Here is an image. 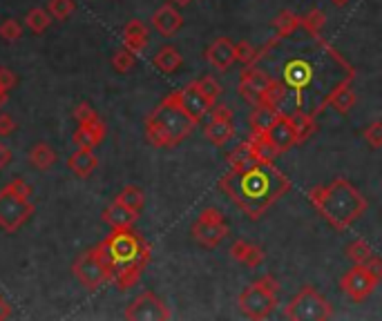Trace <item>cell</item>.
I'll use <instances>...</instances> for the list:
<instances>
[{
    "label": "cell",
    "instance_id": "cell-41",
    "mask_svg": "<svg viewBox=\"0 0 382 321\" xmlns=\"http://www.w3.org/2000/svg\"><path fill=\"white\" fill-rule=\"evenodd\" d=\"M197 83V88H199V92L206 96V99L215 105L217 103V99H219V94H221V85L212 79V76H204V79H199V81H195Z\"/></svg>",
    "mask_w": 382,
    "mask_h": 321
},
{
    "label": "cell",
    "instance_id": "cell-5",
    "mask_svg": "<svg viewBox=\"0 0 382 321\" xmlns=\"http://www.w3.org/2000/svg\"><path fill=\"white\" fill-rule=\"evenodd\" d=\"M36 206L31 203V188L25 179H12L0 190V230L16 234L34 217Z\"/></svg>",
    "mask_w": 382,
    "mask_h": 321
},
{
    "label": "cell",
    "instance_id": "cell-39",
    "mask_svg": "<svg viewBox=\"0 0 382 321\" xmlns=\"http://www.w3.org/2000/svg\"><path fill=\"white\" fill-rule=\"evenodd\" d=\"M20 36H23V25L16 18H7L0 23V38L5 42H16Z\"/></svg>",
    "mask_w": 382,
    "mask_h": 321
},
{
    "label": "cell",
    "instance_id": "cell-35",
    "mask_svg": "<svg viewBox=\"0 0 382 321\" xmlns=\"http://www.w3.org/2000/svg\"><path fill=\"white\" fill-rule=\"evenodd\" d=\"M235 60L241 63L244 67H253L257 65V60H262L260 49H255L248 40H241L235 45Z\"/></svg>",
    "mask_w": 382,
    "mask_h": 321
},
{
    "label": "cell",
    "instance_id": "cell-30",
    "mask_svg": "<svg viewBox=\"0 0 382 321\" xmlns=\"http://www.w3.org/2000/svg\"><path fill=\"white\" fill-rule=\"evenodd\" d=\"M250 141V147H253V154L257 158H264V160H275L280 154L275 152V147L271 145V141L266 138V134L264 132H250L248 136Z\"/></svg>",
    "mask_w": 382,
    "mask_h": 321
},
{
    "label": "cell",
    "instance_id": "cell-51",
    "mask_svg": "<svg viewBox=\"0 0 382 321\" xmlns=\"http://www.w3.org/2000/svg\"><path fill=\"white\" fill-rule=\"evenodd\" d=\"M173 3H177L179 7H186V5H190L193 0H173Z\"/></svg>",
    "mask_w": 382,
    "mask_h": 321
},
{
    "label": "cell",
    "instance_id": "cell-20",
    "mask_svg": "<svg viewBox=\"0 0 382 321\" xmlns=\"http://www.w3.org/2000/svg\"><path fill=\"white\" fill-rule=\"evenodd\" d=\"M139 214H134L130 208H125L119 199H114L108 208L103 210V221L108 223L112 230H121V228H132Z\"/></svg>",
    "mask_w": 382,
    "mask_h": 321
},
{
    "label": "cell",
    "instance_id": "cell-29",
    "mask_svg": "<svg viewBox=\"0 0 382 321\" xmlns=\"http://www.w3.org/2000/svg\"><path fill=\"white\" fill-rule=\"evenodd\" d=\"M27 158H29V163L34 165L36 170H40V172H45V170H49L51 165L56 163V152L51 149L47 143H36L34 147L29 149V154H27Z\"/></svg>",
    "mask_w": 382,
    "mask_h": 321
},
{
    "label": "cell",
    "instance_id": "cell-11",
    "mask_svg": "<svg viewBox=\"0 0 382 321\" xmlns=\"http://www.w3.org/2000/svg\"><path fill=\"white\" fill-rule=\"evenodd\" d=\"M170 310L152 290H145L125 308L127 321H168Z\"/></svg>",
    "mask_w": 382,
    "mask_h": 321
},
{
    "label": "cell",
    "instance_id": "cell-19",
    "mask_svg": "<svg viewBox=\"0 0 382 321\" xmlns=\"http://www.w3.org/2000/svg\"><path fill=\"white\" fill-rule=\"evenodd\" d=\"M184 25V16L177 12V9L173 5H161L157 9V12L152 14V27L159 31L161 36L170 38L175 36L179 29H182Z\"/></svg>",
    "mask_w": 382,
    "mask_h": 321
},
{
    "label": "cell",
    "instance_id": "cell-44",
    "mask_svg": "<svg viewBox=\"0 0 382 321\" xmlns=\"http://www.w3.org/2000/svg\"><path fill=\"white\" fill-rule=\"evenodd\" d=\"M16 132V121L12 114H0V136H9Z\"/></svg>",
    "mask_w": 382,
    "mask_h": 321
},
{
    "label": "cell",
    "instance_id": "cell-13",
    "mask_svg": "<svg viewBox=\"0 0 382 321\" xmlns=\"http://www.w3.org/2000/svg\"><path fill=\"white\" fill-rule=\"evenodd\" d=\"M264 134H266V138L271 141V145L275 147V152H278V154L289 152L291 147L297 145L293 119L289 114H284V112L275 114V119L271 121V125L266 127V132H264Z\"/></svg>",
    "mask_w": 382,
    "mask_h": 321
},
{
    "label": "cell",
    "instance_id": "cell-37",
    "mask_svg": "<svg viewBox=\"0 0 382 321\" xmlns=\"http://www.w3.org/2000/svg\"><path fill=\"white\" fill-rule=\"evenodd\" d=\"M136 54H132L130 49H119V51H114V56H112V67L119 72V74H127L134 65H136Z\"/></svg>",
    "mask_w": 382,
    "mask_h": 321
},
{
    "label": "cell",
    "instance_id": "cell-50",
    "mask_svg": "<svg viewBox=\"0 0 382 321\" xmlns=\"http://www.w3.org/2000/svg\"><path fill=\"white\" fill-rule=\"evenodd\" d=\"M331 3H333L335 7H344V5L351 3V0H331Z\"/></svg>",
    "mask_w": 382,
    "mask_h": 321
},
{
    "label": "cell",
    "instance_id": "cell-8",
    "mask_svg": "<svg viewBox=\"0 0 382 321\" xmlns=\"http://www.w3.org/2000/svg\"><path fill=\"white\" fill-rule=\"evenodd\" d=\"M190 234H193V239L201 245V248H217V245L224 241L228 234H230V228L224 219V214H221L219 208H206L199 212L197 221L193 223V228H190Z\"/></svg>",
    "mask_w": 382,
    "mask_h": 321
},
{
    "label": "cell",
    "instance_id": "cell-4",
    "mask_svg": "<svg viewBox=\"0 0 382 321\" xmlns=\"http://www.w3.org/2000/svg\"><path fill=\"white\" fill-rule=\"evenodd\" d=\"M195 123L179 105L177 94L170 92L145 119V138L152 147H177L193 134Z\"/></svg>",
    "mask_w": 382,
    "mask_h": 321
},
{
    "label": "cell",
    "instance_id": "cell-2",
    "mask_svg": "<svg viewBox=\"0 0 382 321\" xmlns=\"http://www.w3.org/2000/svg\"><path fill=\"white\" fill-rule=\"evenodd\" d=\"M94 248H97L99 259L110 270L112 281L121 293L130 290L141 281L152 256L150 243L132 228L112 230V234H108Z\"/></svg>",
    "mask_w": 382,
    "mask_h": 321
},
{
    "label": "cell",
    "instance_id": "cell-46",
    "mask_svg": "<svg viewBox=\"0 0 382 321\" xmlns=\"http://www.w3.org/2000/svg\"><path fill=\"white\" fill-rule=\"evenodd\" d=\"M12 163V149H9L3 141H0V172Z\"/></svg>",
    "mask_w": 382,
    "mask_h": 321
},
{
    "label": "cell",
    "instance_id": "cell-32",
    "mask_svg": "<svg viewBox=\"0 0 382 321\" xmlns=\"http://www.w3.org/2000/svg\"><path fill=\"white\" fill-rule=\"evenodd\" d=\"M49 23H51V14L45 12V9H40V7H34L25 16V25H27V29L31 31V34H42V31H47Z\"/></svg>",
    "mask_w": 382,
    "mask_h": 321
},
{
    "label": "cell",
    "instance_id": "cell-25",
    "mask_svg": "<svg viewBox=\"0 0 382 321\" xmlns=\"http://www.w3.org/2000/svg\"><path fill=\"white\" fill-rule=\"evenodd\" d=\"M152 65L161 72V74H175L179 67L184 65V56L182 51L173 45H164L159 49L154 56H152Z\"/></svg>",
    "mask_w": 382,
    "mask_h": 321
},
{
    "label": "cell",
    "instance_id": "cell-14",
    "mask_svg": "<svg viewBox=\"0 0 382 321\" xmlns=\"http://www.w3.org/2000/svg\"><path fill=\"white\" fill-rule=\"evenodd\" d=\"M175 94H177L179 105L184 107V112H186L195 123H201V121H204V116L210 114V110H212V103L206 99L204 94L199 92V88H197V83H195V81H193V83H188L186 88L177 90Z\"/></svg>",
    "mask_w": 382,
    "mask_h": 321
},
{
    "label": "cell",
    "instance_id": "cell-7",
    "mask_svg": "<svg viewBox=\"0 0 382 321\" xmlns=\"http://www.w3.org/2000/svg\"><path fill=\"white\" fill-rule=\"evenodd\" d=\"M284 317L293 321H324L333 317V308L317 293V288L304 286L284 308Z\"/></svg>",
    "mask_w": 382,
    "mask_h": 321
},
{
    "label": "cell",
    "instance_id": "cell-9",
    "mask_svg": "<svg viewBox=\"0 0 382 321\" xmlns=\"http://www.w3.org/2000/svg\"><path fill=\"white\" fill-rule=\"evenodd\" d=\"M72 270H74V277H77V279L92 293L112 281V274H110L108 268L103 265V261L99 259L97 248L81 252L77 256V261H74Z\"/></svg>",
    "mask_w": 382,
    "mask_h": 321
},
{
    "label": "cell",
    "instance_id": "cell-49",
    "mask_svg": "<svg viewBox=\"0 0 382 321\" xmlns=\"http://www.w3.org/2000/svg\"><path fill=\"white\" fill-rule=\"evenodd\" d=\"M7 99H9V90L0 85V107H3V105L7 103Z\"/></svg>",
    "mask_w": 382,
    "mask_h": 321
},
{
    "label": "cell",
    "instance_id": "cell-21",
    "mask_svg": "<svg viewBox=\"0 0 382 321\" xmlns=\"http://www.w3.org/2000/svg\"><path fill=\"white\" fill-rule=\"evenodd\" d=\"M105 134H108V127H105V123L101 119L92 121V123H85V125H79V130L74 132L72 136V143L79 145V147H97Z\"/></svg>",
    "mask_w": 382,
    "mask_h": 321
},
{
    "label": "cell",
    "instance_id": "cell-17",
    "mask_svg": "<svg viewBox=\"0 0 382 321\" xmlns=\"http://www.w3.org/2000/svg\"><path fill=\"white\" fill-rule=\"evenodd\" d=\"M313 67L304 58H293L284 65V83L289 90H295L297 94V107H302V90L311 83Z\"/></svg>",
    "mask_w": 382,
    "mask_h": 321
},
{
    "label": "cell",
    "instance_id": "cell-24",
    "mask_svg": "<svg viewBox=\"0 0 382 321\" xmlns=\"http://www.w3.org/2000/svg\"><path fill=\"white\" fill-rule=\"evenodd\" d=\"M67 167L79 179H88L90 174H94V170L99 167V158L92 152V147H79L77 152L67 158Z\"/></svg>",
    "mask_w": 382,
    "mask_h": 321
},
{
    "label": "cell",
    "instance_id": "cell-47",
    "mask_svg": "<svg viewBox=\"0 0 382 321\" xmlns=\"http://www.w3.org/2000/svg\"><path fill=\"white\" fill-rule=\"evenodd\" d=\"M367 268H369V270L371 272H374L376 277H378V279L382 281V259H380V256H371V259L367 261Z\"/></svg>",
    "mask_w": 382,
    "mask_h": 321
},
{
    "label": "cell",
    "instance_id": "cell-15",
    "mask_svg": "<svg viewBox=\"0 0 382 321\" xmlns=\"http://www.w3.org/2000/svg\"><path fill=\"white\" fill-rule=\"evenodd\" d=\"M351 81H353V74H349V76L340 83V85H335V88L328 92L326 96H324V101L317 105V110L313 112L315 116L320 114V112H324V107L326 105H331V107H335V110L340 112V114H349L353 110V105H356V92H353V88H351Z\"/></svg>",
    "mask_w": 382,
    "mask_h": 321
},
{
    "label": "cell",
    "instance_id": "cell-43",
    "mask_svg": "<svg viewBox=\"0 0 382 321\" xmlns=\"http://www.w3.org/2000/svg\"><path fill=\"white\" fill-rule=\"evenodd\" d=\"M74 119H77L79 125H85V123H92V121H97L99 119V114L97 110L90 105V103H79L77 107H74Z\"/></svg>",
    "mask_w": 382,
    "mask_h": 321
},
{
    "label": "cell",
    "instance_id": "cell-27",
    "mask_svg": "<svg viewBox=\"0 0 382 321\" xmlns=\"http://www.w3.org/2000/svg\"><path fill=\"white\" fill-rule=\"evenodd\" d=\"M271 25L275 29V34H278L280 38H286V36L295 34V31L302 27V16L293 14L291 9H282V12L273 18Z\"/></svg>",
    "mask_w": 382,
    "mask_h": 321
},
{
    "label": "cell",
    "instance_id": "cell-10",
    "mask_svg": "<svg viewBox=\"0 0 382 321\" xmlns=\"http://www.w3.org/2000/svg\"><path fill=\"white\" fill-rule=\"evenodd\" d=\"M380 279L367 268V263H356L351 270H347V274L340 281V288L342 293L351 299L353 304H363L374 295V290L378 288Z\"/></svg>",
    "mask_w": 382,
    "mask_h": 321
},
{
    "label": "cell",
    "instance_id": "cell-48",
    "mask_svg": "<svg viewBox=\"0 0 382 321\" xmlns=\"http://www.w3.org/2000/svg\"><path fill=\"white\" fill-rule=\"evenodd\" d=\"M12 313H14V310H12V304H9L7 299H5L3 295H0V321L9 319V317H12Z\"/></svg>",
    "mask_w": 382,
    "mask_h": 321
},
{
    "label": "cell",
    "instance_id": "cell-16",
    "mask_svg": "<svg viewBox=\"0 0 382 321\" xmlns=\"http://www.w3.org/2000/svg\"><path fill=\"white\" fill-rule=\"evenodd\" d=\"M273 79L269 76L266 72H262V69H257V67H246L244 69V74H241V79H239V85H237V90H239V94L246 99L253 107H257L260 105V96H262V92L269 88V83H271Z\"/></svg>",
    "mask_w": 382,
    "mask_h": 321
},
{
    "label": "cell",
    "instance_id": "cell-33",
    "mask_svg": "<svg viewBox=\"0 0 382 321\" xmlns=\"http://www.w3.org/2000/svg\"><path fill=\"white\" fill-rule=\"evenodd\" d=\"M302 27L317 40L322 38V29L326 27V16L322 9H311L309 14L302 16Z\"/></svg>",
    "mask_w": 382,
    "mask_h": 321
},
{
    "label": "cell",
    "instance_id": "cell-26",
    "mask_svg": "<svg viewBox=\"0 0 382 321\" xmlns=\"http://www.w3.org/2000/svg\"><path fill=\"white\" fill-rule=\"evenodd\" d=\"M291 119H293V127H295V141H297V145L306 143L315 134V130H317L315 114H306V112L300 110V107H297V112L291 116Z\"/></svg>",
    "mask_w": 382,
    "mask_h": 321
},
{
    "label": "cell",
    "instance_id": "cell-45",
    "mask_svg": "<svg viewBox=\"0 0 382 321\" xmlns=\"http://www.w3.org/2000/svg\"><path fill=\"white\" fill-rule=\"evenodd\" d=\"M16 83H18V76H16L12 69H9V67H0V85H3V88L12 90V88H16Z\"/></svg>",
    "mask_w": 382,
    "mask_h": 321
},
{
    "label": "cell",
    "instance_id": "cell-34",
    "mask_svg": "<svg viewBox=\"0 0 382 321\" xmlns=\"http://www.w3.org/2000/svg\"><path fill=\"white\" fill-rule=\"evenodd\" d=\"M280 112V110H278ZM278 112H273L269 110V107H253V112H250V132H266V127L271 125V121L275 119V114Z\"/></svg>",
    "mask_w": 382,
    "mask_h": 321
},
{
    "label": "cell",
    "instance_id": "cell-38",
    "mask_svg": "<svg viewBox=\"0 0 382 321\" xmlns=\"http://www.w3.org/2000/svg\"><path fill=\"white\" fill-rule=\"evenodd\" d=\"M74 0H49L47 3V12L51 14L54 20H67L74 14Z\"/></svg>",
    "mask_w": 382,
    "mask_h": 321
},
{
    "label": "cell",
    "instance_id": "cell-12",
    "mask_svg": "<svg viewBox=\"0 0 382 321\" xmlns=\"http://www.w3.org/2000/svg\"><path fill=\"white\" fill-rule=\"evenodd\" d=\"M204 136L212 145L224 147L232 136H235V125H232V110L228 105H212L210 121L204 127Z\"/></svg>",
    "mask_w": 382,
    "mask_h": 321
},
{
    "label": "cell",
    "instance_id": "cell-28",
    "mask_svg": "<svg viewBox=\"0 0 382 321\" xmlns=\"http://www.w3.org/2000/svg\"><path fill=\"white\" fill-rule=\"evenodd\" d=\"M286 92H289V88H286V83L273 79V81L269 83V88L262 92V96H260V105H262V107H269V110H273V112H278V110H280V105H282L284 99H286Z\"/></svg>",
    "mask_w": 382,
    "mask_h": 321
},
{
    "label": "cell",
    "instance_id": "cell-1",
    "mask_svg": "<svg viewBox=\"0 0 382 321\" xmlns=\"http://www.w3.org/2000/svg\"><path fill=\"white\" fill-rule=\"evenodd\" d=\"M217 188L250 221H257L291 190V179L275 165V160L253 156L246 163L230 167L219 179Z\"/></svg>",
    "mask_w": 382,
    "mask_h": 321
},
{
    "label": "cell",
    "instance_id": "cell-18",
    "mask_svg": "<svg viewBox=\"0 0 382 321\" xmlns=\"http://www.w3.org/2000/svg\"><path fill=\"white\" fill-rule=\"evenodd\" d=\"M206 60L210 63L217 72H228L235 60V42L226 36H219L210 42V47L206 49Z\"/></svg>",
    "mask_w": 382,
    "mask_h": 321
},
{
    "label": "cell",
    "instance_id": "cell-22",
    "mask_svg": "<svg viewBox=\"0 0 382 321\" xmlns=\"http://www.w3.org/2000/svg\"><path fill=\"white\" fill-rule=\"evenodd\" d=\"M230 256L237 263L246 265V268H257V265L264 263V259H266V254H264V250L260 248V245L248 243L244 239H237L235 243L230 245Z\"/></svg>",
    "mask_w": 382,
    "mask_h": 321
},
{
    "label": "cell",
    "instance_id": "cell-6",
    "mask_svg": "<svg viewBox=\"0 0 382 321\" xmlns=\"http://www.w3.org/2000/svg\"><path fill=\"white\" fill-rule=\"evenodd\" d=\"M278 279L273 274L262 277L260 281L250 283L246 290L239 295V308L241 313L253 321L269 319L278 306Z\"/></svg>",
    "mask_w": 382,
    "mask_h": 321
},
{
    "label": "cell",
    "instance_id": "cell-42",
    "mask_svg": "<svg viewBox=\"0 0 382 321\" xmlns=\"http://www.w3.org/2000/svg\"><path fill=\"white\" fill-rule=\"evenodd\" d=\"M365 141L369 143V147H374V149H380L382 147V121H374V123H369L365 127Z\"/></svg>",
    "mask_w": 382,
    "mask_h": 321
},
{
    "label": "cell",
    "instance_id": "cell-31",
    "mask_svg": "<svg viewBox=\"0 0 382 321\" xmlns=\"http://www.w3.org/2000/svg\"><path fill=\"white\" fill-rule=\"evenodd\" d=\"M119 199L125 208H130L134 214H141L143 206H145V195H143V190L141 188H136V186H125L121 192H119Z\"/></svg>",
    "mask_w": 382,
    "mask_h": 321
},
{
    "label": "cell",
    "instance_id": "cell-40",
    "mask_svg": "<svg viewBox=\"0 0 382 321\" xmlns=\"http://www.w3.org/2000/svg\"><path fill=\"white\" fill-rule=\"evenodd\" d=\"M255 154H253V147H250V141L246 138V141H241L232 152L228 154V165L230 167H235V165H241V163H246L248 158H253Z\"/></svg>",
    "mask_w": 382,
    "mask_h": 321
},
{
    "label": "cell",
    "instance_id": "cell-36",
    "mask_svg": "<svg viewBox=\"0 0 382 321\" xmlns=\"http://www.w3.org/2000/svg\"><path fill=\"white\" fill-rule=\"evenodd\" d=\"M347 256L353 263H367L371 256H374V248L365 241V239H356L353 243H349L347 248Z\"/></svg>",
    "mask_w": 382,
    "mask_h": 321
},
{
    "label": "cell",
    "instance_id": "cell-3",
    "mask_svg": "<svg viewBox=\"0 0 382 321\" xmlns=\"http://www.w3.org/2000/svg\"><path fill=\"white\" fill-rule=\"evenodd\" d=\"M309 201L335 232H347L369 208L363 192L342 176L328 186H315L309 192Z\"/></svg>",
    "mask_w": 382,
    "mask_h": 321
},
{
    "label": "cell",
    "instance_id": "cell-23",
    "mask_svg": "<svg viewBox=\"0 0 382 321\" xmlns=\"http://www.w3.org/2000/svg\"><path fill=\"white\" fill-rule=\"evenodd\" d=\"M148 42H150V34H148V27L141 23V20H130L123 27V47L130 49L132 54H141L145 51Z\"/></svg>",
    "mask_w": 382,
    "mask_h": 321
}]
</instances>
